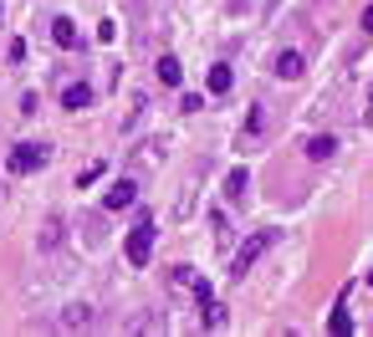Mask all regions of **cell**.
I'll return each instance as SVG.
<instances>
[{
  "mask_svg": "<svg viewBox=\"0 0 373 337\" xmlns=\"http://www.w3.org/2000/svg\"><path fill=\"white\" fill-rule=\"evenodd\" d=\"M276 240H281L276 230H256V235H251V240H246V245H240V251H236V261H230V276H236V281H246V271H251L256 261H261V256L271 251Z\"/></svg>",
  "mask_w": 373,
  "mask_h": 337,
  "instance_id": "cell-1",
  "label": "cell"
},
{
  "mask_svg": "<svg viewBox=\"0 0 373 337\" xmlns=\"http://www.w3.org/2000/svg\"><path fill=\"white\" fill-rule=\"evenodd\" d=\"M46 164H51V148L46 144H16L10 159H6L10 174H36V168H46Z\"/></svg>",
  "mask_w": 373,
  "mask_h": 337,
  "instance_id": "cell-2",
  "label": "cell"
},
{
  "mask_svg": "<svg viewBox=\"0 0 373 337\" xmlns=\"http://www.w3.org/2000/svg\"><path fill=\"white\" fill-rule=\"evenodd\" d=\"M123 251H128V266H149V256H153V220H149V215L128 230V245H123Z\"/></svg>",
  "mask_w": 373,
  "mask_h": 337,
  "instance_id": "cell-3",
  "label": "cell"
},
{
  "mask_svg": "<svg viewBox=\"0 0 373 337\" xmlns=\"http://www.w3.org/2000/svg\"><path fill=\"white\" fill-rule=\"evenodd\" d=\"M51 41H57V46H82V31H77V21L72 16H57V21H51Z\"/></svg>",
  "mask_w": 373,
  "mask_h": 337,
  "instance_id": "cell-4",
  "label": "cell"
},
{
  "mask_svg": "<svg viewBox=\"0 0 373 337\" xmlns=\"http://www.w3.org/2000/svg\"><path fill=\"white\" fill-rule=\"evenodd\" d=\"M332 153H338V138H332V133H312V138H307V159H312V164H327Z\"/></svg>",
  "mask_w": 373,
  "mask_h": 337,
  "instance_id": "cell-5",
  "label": "cell"
},
{
  "mask_svg": "<svg viewBox=\"0 0 373 337\" xmlns=\"http://www.w3.org/2000/svg\"><path fill=\"white\" fill-rule=\"evenodd\" d=\"M133 200H138V184H133V179H118V184L108 189V200H102V204H108V210H128Z\"/></svg>",
  "mask_w": 373,
  "mask_h": 337,
  "instance_id": "cell-6",
  "label": "cell"
},
{
  "mask_svg": "<svg viewBox=\"0 0 373 337\" xmlns=\"http://www.w3.org/2000/svg\"><path fill=\"white\" fill-rule=\"evenodd\" d=\"M302 72H307L302 51H281V57H276V77H281V82H297Z\"/></svg>",
  "mask_w": 373,
  "mask_h": 337,
  "instance_id": "cell-7",
  "label": "cell"
},
{
  "mask_svg": "<svg viewBox=\"0 0 373 337\" xmlns=\"http://www.w3.org/2000/svg\"><path fill=\"white\" fill-rule=\"evenodd\" d=\"M61 108H67V113H82V108H93V87H87V82H72L67 93H61Z\"/></svg>",
  "mask_w": 373,
  "mask_h": 337,
  "instance_id": "cell-8",
  "label": "cell"
},
{
  "mask_svg": "<svg viewBox=\"0 0 373 337\" xmlns=\"http://www.w3.org/2000/svg\"><path fill=\"white\" fill-rule=\"evenodd\" d=\"M246 194H251V174H246V168H230V179H225V200H230V204H240Z\"/></svg>",
  "mask_w": 373,
  "mask_h": 337,
  "instance_id": "cell-9",
  "label": "cell"
},
{
  "mask_svg": "<svg viewBox=\"0 0 373 337\" xmlns=\"http://www.w3.org/2000/svg\"><path fill=\"white\" fill-rule=\"evenodd\" d=\"M200 307H204V317H200V327H204V332H220V327H225V307H220V302H215V296H210V302H200Z\"/></svg>",
  "mask_w": 373,
  "mask_h": 337,
  "instance_id": "cell-10",
  "label": "cell"
},
{
  "mask_svg": "<svg viewBox=\"0 0 373 337\" xmlns=\"http://www.w3.org/2000/svg\"><path fill=\"white\" fill-rule=\"evenodd\" d=\"M61 327H67V332L93 327V307H67V312H61Z\"/></svg>",
  "mask_w": 373,
  "mask_h": 337,
  "instance_id": "cell-11",
  "label": "cell"
},
{
  "mask_svg": "<svg viewBox=\"0 0 373 337\" xmlns=\"http://www.w3.org/2000/svg\"><path fill=\"white\" fill-rule=\"evenodd\" d=\"M179 77H184L179 57H159V82H164V87H179Z\"/></svg>",
  "mask_w": 373,
  "mask_h": 337,
  "instance_id": "cell-12",
  "label": "cell"
},
{
  "mask_svg": "<svg viewBox=\"0 0 373 337\" xmlns=\"http://www.w3.org/2000/svg\"><path fill=\"white\" fill-rule=\"evenodd\" d=\"M57 245H61V220L51 215L46 225H41V251H57Z\"/></svg>",
  "mask_w": 373,
  "mask_h": 337,
  "instance_id": "cell-13",
  "label": "cell"
},
{
  "mask_svg": "<svg viewBox=\"0 0 373 337\" xmlns=\"http://www.w3.org/2000/svg\"><path fill=\"white\" fill-rule=\"evenodd\" d=\"M230 82H236V77H230V67H210V93H215V97L230 93Z\"/></svg>",
  "mask_w": 373,
  "mask_h": 337,
  "instance_id": "cell-14",
  "label": "cell"
},
{
  "mask_svg": "<svg viewBox=\"0 0 373 337\" xmlns=\"http://www.w3.org/2000/svg\"><path fill=\"white\" fill-rule=\"evenodd\" d=\"M327 327H332V332H338V337H348V332H353V322H348V312H343V307H338V312H332V317H327Z\"/></svg>",
  "mask_w": 373,
  "mask_h": 337,
  "instance_id": "cell-15",
  "label": "cell"
},
{
  "mask_svg": "<svg viewBox=\"0 0 373 337\" xmlns=\"http://www.w3.org/2000/svg\"><path fill=\"white\" fill-rule=\"evenodd\" d=\"M97 179H102V164H87V168H82V174H77V189H87V184H97Z\"/></svg>",
  "mask_w": 373,
  "mask_h": 337,
  "instance_id": "cell-16",
  "label": "cell"
},
{
  "mask_svg": "<svg viewBox=\"0 0 373 337\" xmlns=\"http://www.w3.org/2000/svg\"><path fill=\"white\" fill-rule=\"evenodd\" d=\"M210 225H215V240H230V225H225V215H220V210L210 215Z\"/></svg>",
  "mask_w": 373,
  "mask_h": 337,
  "instance_id": "cell-17",
  "label": "cell"
},
{
  "mask_svg": "<svg viewBox=\"0 0 373 337\" xmlns=\"http://www.w3.org/2000/svg\"><path fill=\"white\" fill-rule=\"evenodd\" d=\"M179 108H184V113H200V108H204V97H200V93H184V102H179Z\"/></svg>",
  "mask_w": 373,
  "mask_h": 337,
  "instance_id": "cell-18",
  "label": "cell"
},
{
  "mask_svg": "<svg viewBox=\"0 0 373 337\" xmlns=\"http://www.w3.org/2000/svg\"><path fill=\"white\" fill-rule=\"evenodd\" d=\"M363 26H368V31H373V0H368V6H363Z\"/></svg>",
  "mask_w": 373,
  "mask_h": 337,
  "instance_id": "cell-19",
  "label": "cell"
},
{
  "mask_svg": "<svg viewBox=\"0 0 373 337\" xmlns=\"http://www.w3.org/2000/svg\"><path fill=\"white\" fill-rule=\"evenodd\" d=\"M368 287H373V271H368Z\"/></svg>",
  "mask_w": 373,
  "mask_h": 337,
  "instance_id": "cell-20",
  "label": "cell"
},
{
  "mask_svg": "<svg viewBox=\"0 0 373 337\" xmlns=\"http://www.w3.org/2000/svg\"><path fill=\"white\" fill-rule=\"evenodd\" d=\"M368 102H373V97H368Z\"/></svg>",
  "mask_w": 373,
  "mask_h": 337,
  "instance_id": "cell-21",
  "label": "cell"
}]
</instances>
